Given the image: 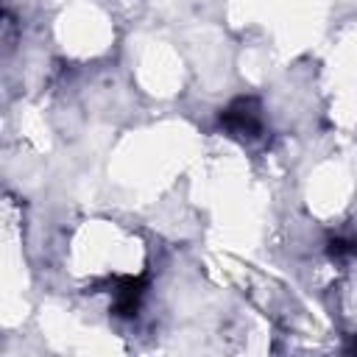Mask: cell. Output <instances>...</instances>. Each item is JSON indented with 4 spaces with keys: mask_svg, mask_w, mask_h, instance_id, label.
I'll return each instance as SVG.
<instances>
[{
    "mask_svg": "<svg viewBox=\"0 0 357 357\" xmlns=\"http://www.w3.org/2000/svg\"><path fill=\"white\" fill-rule=\"evenodd\" d=\"M354 351H357V346H354Z\"/></svg>",
    "mask_w": 357,
    "mask_h": 357,
    "instance_id": "obj_2",
    "label": "cell"
},
{
    "mask_svg": "<svg viewBox=\"0 0 357 357\" xmlns=\"http://www.w3.org/2000/svg\"><path fill=\"white\" fill-rule=\"evenodd\" d=\"M220 123L231 131V134H254L259 128V114L254 109V100H234L223 114Z\"/></svg>",
    "mask_w": 357,
    "mask_h": 357,
    "instance_id": "obj_1",
    "label": "cell"
}]
</instances>
